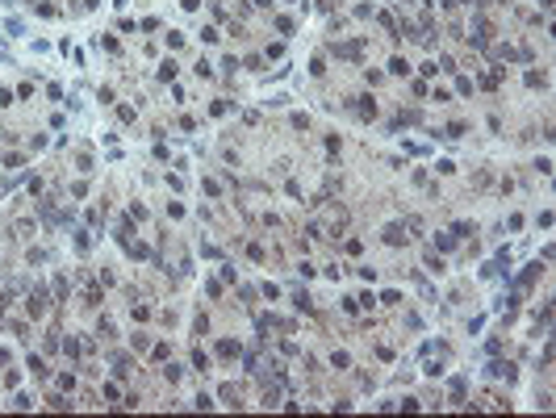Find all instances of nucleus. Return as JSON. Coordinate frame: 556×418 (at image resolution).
Returning <instances> with one entry per match:
<instances>
[{
  "mask_svg": "<svg viewBox=\"0 0 556 418\" xmlns=\"http://www.w3.org/2000/svg\"><path fill=\"white\" fill-rule=\"evenodd\" d=\"M46 310H51V293H46L42 284H34L30 288V314H34V318H42Z\"/></svg>",
  "mask_w": 556,
  "mask_h": 418,
  "instance_id": "nucleus-1",
  "label": "nucleus"
},
{
  "mask_svg": "<svg viewBox=\"0 0 556 418\" xmlns=\"http://www.w3.org/2000/svg\"><path fill=\"white\" fill-rule=\"evenodd\" d=\"M330 54H335V59H360V54H364V42H335V46H330Z\"/></svg>",
  "mask_w": 556,
  "mask_h": 418,
  "instance_id": "nucleus-2",
  "label": "nucleus"
},
{
  "mask_svg": "<svg viewBox=\"0 0 556 418\" xmlns=\"http://www.w3.org/2000/svg\"><path fill=\"white\" fill-rule=\"evenodd\" d=\"M468 38H472V46H485V42H489V21L472 17V34H468Z\"/></svg>",
  "mask_w": 556,
  "mask_h": 418,
  "instance_id": "nucleus-3",
  "label": "nucleus"
},
{
  "mask_svg": "<svg viewBox=\"0 0 556 418\" xmlns=\"http://www.w3.org/2000/svg\"><path fill=\"white\" fill-rule=\"evenodd\" d=\"M385 242L389 247H401V242H406V222H389L385 226Z\"/></svg>",
  "mask_w": 556,
  "mask_h": 418,
  "instance_id": "nucleus-4",
  "label": "nucleus"
},
{
  "mask_svg": "<svg viewBox=\"0 0 556 418\" xmlns=\"http://www.w3.org/2000/svg\"><path fill=\"white\" fill-rule=\"evenodd\" d=\"M485 372H489V376H506V380H514V364H506V360H493Z\"/></svg>",
  "mask_w": 556,
  "mask_h": 418,
  "instance_id": "nucleus-5",
  "label": "nucleus"
},
{
  "mask_svg": "<svg viewBox=\"0 0 556 418\" xmlns=\"http://www.w3.org/2000/svg\"><path fill=\"white\" fill-rule=\"evenodd\" d=\"M34 230H38V222H30V218H17V222H13V234L17 238H34Z\"/></svg>",
  "mask_w": 556,
  "mask_h": 418,
  "instance_id": "nucleus-6",
  "label": "nucleus"
},
{
  "mask_svg": "<svg viewBox=\"0 0 556 418\" xmlns=\"http://www.w3.org/2000/svg\"><path fill=\"white\" fill-rule=\"evenodd\" d=\"M351 109H356L360 118H372V113H376V104H372V96H356V104H351Z\"/></svg>",
  "mask_w": 556,
  "mask_h": 418,
  "instance_id": "nucleus-7",
  "label": "nucleus"
},
{
  "mask_svg": "<svg viewBox=\"0 0 556 418\" xmlns=\"http://www.w3.org/2000/svg\"><path fill=\"white\" fill-rule=\"evenodd\" d=\"M30 372H34V376H51V368H46L42 356H30Z\"/></svg>",
  "mask_w": 556,
  "mask_h": 418,
  "instance_id": "nucleus-8",
  "label": "nucleus"
},
{
  "mask_svg": "<svg viewBox=\"0 0 556 418\" xmlns=\"http://www.w3.org/2000/svg\"><path fill=\"white\" fill-rule=\"evenodd\" d=\"M535 276H539V264H531V268L518 276V288H531V284H535Z\"/></svg>",
  "mask_w": 556,
  "mask_h": 418,
  "instance_id": "nucleus-9",
  "label": "nucleus"
},
{
  "mask_svg": "<svg viewBox=\"0 0 556 418\" xmlns=\"http://www.w3.org/2000/svg\"><path fill=\"white\" fill-rule=\"evenodd\" d=\"M293 306H297V310H310V306H314V297L305 293V288H297V293H293Z\"/></svg>",
  "mask_w": 556,
  "mask_h": 418,
  "instance_id": "nucleus-10",
  "label": "nucleus"
},
{
  "mask_svg": "<svg viewBox=\"0 0 556 418\" xmlns=\"http://www.w3.org/2000/svg\"><path fill=\"white\" fill-rule=\"evenodd\" d=\"M239 352H243V347L234 343V339H222V343H218V356H239Z\"/></svg>",
  "mask_w": 556,
  "mask_h": 418,
  "instance_id": "nucleus-11",
  "label": "nucleus"
},
{
  "mask_svg": "<svg viewBox=\"0 0 556 418\" xmlns=\"http://www.w3.org/2000/svg\"><path fill=\"white\" fill-rule=\"evenodd\" d=\"M452 234H456V238H468V234H477V226H472V222H456Z\"/></svg>",
  "mask_w": 556,
  "mask_h": 418,
  "instance_id": "nucleus-12",
  "label": "nucleus"
},
{
  "mask_svg": "<svg viewBox=\"0 0 556 418\" xmlns=\"http://www.w3.org/2000/svg\"><path fill=\"white\" fill-rule=\"evenodd\" d=\"M435 247H439V251H452L456 247V234H435Z\"/></svg>",
  "mask_w": 556,
  "mask_h": 418,
  "instance_id": "nucleus-13",
  "label": "nucleus"
},
{
  "mask_svg": "<svg viewBox=\"0 0 556 418\" xmlns=\"http://www.w3.org/2000/svg\"><path fill=\"white\" fill-rule=\"evenodd\" d=\"M76 164H80V172H92V155L88 150H76Z\"/></svg>",
  "mask_w": 556,
  "mask_h": 418,
  "instance_id": "nucleus-14",
  "label": "nucleus"
},
{
  "mask_svg": "<svg viewBox=\"0 0 556 418\" xmlns=\"http://www.w3.org/2000/svg\"><path fill=\"white\" fill-rule=\"evenodd\" d=\"M163 376H168V380H172V385H176V380H180V376H184V368H180V364H168V368H163Z\"/></svg>",
  "mask_w": 556,
  "mask_h": 418,
  "instance_id": "nucleus-15",
  "label": "nucleus"
},
{
  "mask_svg": "<svg viewBox=\"0 0 556 418\" xmlns=\"http://www.w3.org/2000/svg\"><path fill=\"white\" fill-rule=\"evenodd\" d=\"M443 138H464V122H452V126L443 130Z\"/></svg>",
  "mask_w": 556,
  "mask_h": 418,
  "instance_id": "nucleus-16",
  "label": "nucleus"
},
{
  "mask_svg": "<svg viewBox=\"0 0 556 418\" xmlns=\"http://www.w3.org/2000/svg\"><path fill=\"white\" fill-rule=\"evenodd\" d=\"M330 364H335V368H351V356L347 352H335V356H330Z\"/></svg>",
  "mask_w": 556,
  "mask_h": 418,
  "instance_id": "nucleus-17",
  "label": "nucleus"
},
{
  "mask_svg": "<svg viewBox=\"0 0 556 418\" xmlns=\"http://www.w3.org/2000/svg\"><path fill=\"white\" fill-rule=\"evenodd\" d=\"M222 398H226V406H239L234 398H239V385H222Z\"/></svg>",
  "mask_w": 556,
  "mask_h": 418,
  "instance_id": "nucleus-18",
  "label": "nucleus"
},
{
  "mask_svg": "<svg viewBox=\"0 0 556 418\" xmlns=\"http://www.w3.org/2000/svg\"><path fill=\"white\" fill-rule=\"evenodd\" d=\"M193 406H197V410H214V398H209V393H197Z\"/></svg>",
  "mask_w": 556,
  "mask_h": 418,
  "instance_id": "nucleus-19",
  "label": "nucleus"
},
{
  "mask_svg": "<svg viewBox=\"0 0 556 418\" xmlns=\"http://www.w3.org/2000/svg\"><path fill=\"white\" fill-rule=\"evenodd\" d=\"M76 247H80V251H88V247H92V238H88V230H76Z\"/></svg>",
  "mask_w": 556,
  "mask_h": 418,
  "instance_id": "nucleus-20",
  "label": "nucleus"
},
{
  "mask_svg": "<svg viewBox=\"0 0 556 418\" xmlns=\"http://www.w3.org/2000/svg\"><path fill=\"white\" fill-rule=\"evenodd\" d=\"M389 72H393V76H406L410 63H406V59H393V63H389Z\"/></svg>",
  "mask_w": 556,
  "mask_h": 418,
  "instance_id": "nucleus-21",
  "label": "nucleus"
},
{
  "mask_svg": "<svg viewBox=\"0 0 556 418\" xmlns=\"http://www.w3.org/2000/svg\"><path fill=\"white\" fill-rule=\"evenodd\" d=\"M427 268H431V272H443V260H439L435 251H427Z\"/></svg>",
  "mask_w": 556,
  "mask_h": 418,
  "instance_id": "nucleus-22",
  "label": "nucleus"
},
{
  "mask_svg": "<svg viewBox=\"0 0 556 418\" xmlns=\"http://www.w3.org/2000/svg\"><path fill=\"white\" fill-rule=\"evenodd\" d=\"M59 389H63V393H67V389H76V376H72V372H63V376H59Z\"/></svg>",
  "mask_w": 556,
  "mask_h": 418,
  "instance_id": "nucleus-23",
  "label": "nucleus"
},
{
  "mask_svg": "<svg viewBox=\"0 0 556 418\" xmlns=\"http://www.w3.org/2000/svg\"><path fill=\"white\" fill-rule=\"evenodd\" d=\"M51 406H55V410H67V406H72V402H67L63 393H51Z\"/></svg>",
  "mask_w": 556,
  "mask_h": 418,
  "instance_id": "nucleus-24",
  "label": "nucleus"
},
{
  "mask_svg": "<svg viewBox=\"0 0 556 418\" xmlns=\"http://www.w3.org/2000/svg\"><path fill=\"white\" fill-rule=\"evenodd\" d=\"M168 46H172V50H180V46H184V34L172 30V34H168Z\"/></svg>",
  "mask_w": 556,
  "mask_h": 418,
  "instance_id": "nucleus-25",
  "label": "nucleus"
},
{
  "mask_svg": "<svg viewBox=\"0 0 556 418\" xmlns=\"http://www.w3.org/2000/svg\"><path fill=\"white\" fill-rule=\"evenodd\" d=\"M55 297H59V301H67V280H63V276L55 280Z\"/></svg>",
  "mask_w": 556,
  "mask_h": 418,
  "instance_id": "nucleus-26",
  "label": "nucleus"
},
{
  "mask_svg": "<svg viewBox=\"0 0 556 418\" xmlns=\"http://www.w3.org/2000/svg\"><path fill=\"white\" fill-rule=\"evenodd\" d=\"M193 364L201 368V372H205V368H209V356H205V352H193Z\"/></svg>",
  "mask_w": 556,
  "mask_h": 418,
  "instance_id": "nucleus-27",
  "label": "nucleus"
},
{
  "mask_svg": "<svg viewBox=\"0 0 556 418\" xmlns=\"http://www.w3.org/2000/svg\"><path fill=\"white\" fill-rule=\"evenodd\" d=\"M159 80H176V63H163L159 67Z\"/></svg>",
  "mask_w": 556,
  "mask_h": 418,
  "instance_id": "nucleus-28",
  "label": "nucleus"
},
{
  "mask_svg": "<svg viewBox=\"0 0 556 418\" xmlns=\"http://www.w3.org/2000/svg\"><path fill=\"white\" fill-rule=\"evenodd\" d=\"M9 100H13V92H9V88H0V109H5Z\"/></svg>",
  "mask_w": 556,
  "mask_h": 418,
  "instance_id": "nucleus-29",
  "label": "nucleus"
}]
</instances>
